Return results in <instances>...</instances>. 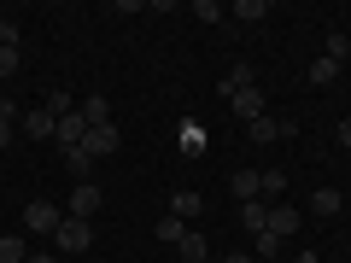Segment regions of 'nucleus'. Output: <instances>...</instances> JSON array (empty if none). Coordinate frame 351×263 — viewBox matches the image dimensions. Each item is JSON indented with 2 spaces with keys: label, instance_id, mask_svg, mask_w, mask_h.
Segmentation results:
<instances>
[{
  "label": "nucleus",
  "instance_id": "nucleus-1",
  "mask_svg": "<svg viewBox=\"0 0 351 263\" xmlns=\"http://www.w3.org/2000/svg\"><path fill=\"white\" fill-rule=\"evenodd\" d=\"M53 246H59V251H88V246H94V223H82V216H64V223L53 228Z\"/></svg>",
  "mask_w": 351,
  "mask_h": 263
},
{
  "label": "nucleus",
  "instance_id": "nucleus-2",
  "mask_svg": "<svg viewBox=\"0 0 351 263\" xmlns=\"http://www.w3.org/2000/svg\"><path fill=\"white\" fill-rule=\"evenodd\" d=\"M106 205V193L94 188V181H76L71 188V199H64V216H82V223H94V211Z\"/></svg>",
  "mask_w": 351,
  "mask_h": 263
},
{
  "label": "nucleus",
  "instance_id": "nucleus-3",
  "mask_svg": "<svg viewBox=\"0 0 351 263\" xmlns=\"http://www.w3.org/2000/svg\"><path fill=\"white\" fill-rule=\"evenodd\" d=\"M59 223H64V211H59V205H41V199H36V205H24V228H29L36 240H41V234L53 240V228H59Z\"/></svg>",
  "mask_w": 351,
  "mask_h": 263
},
{
  "label": "nucleus",
  "instance_id": "nucleus-4",
  "mask_svg": "<svg viewBox=\"0 0 351 263\" xmlns=\"http://www.w3.org/2000/svg\"><path fill=\"white\" fill-rule=\"evenodd\" d=\"M246 135L258 140V147H269V140H287V135H299V123H287V117H269V112H263L258 123H246Z\"/></svg>",
  "mask_w": 351,
  "mask_h": 263
},
{
  "label": "nucleus",
  "instance_id": "nucleus-5",
  "mask_svg": "<svg viewBox=\"0 0 351 263\" xmlns=\"http://www.w3.org/2000/svg\"><path fill=\"white\" fill-rule=\"evenodd\" d=\"M117 147H123L117 123H100V129H88V135H82V152H88V158H112Z\"/></svg>",
  "mask_w": 351,
  "mask_h": 263
},
{
  "label": "nucleus",
  "instance_id": "nucleus-6",
  "mask_svg": "<svg viewBox=\"0 0 351 263\" xmlns=\"http://www.w3.org/2000/svg\"><path fill=\"white\" fill-rule=\"evenodd\" d=\"M299 223H304L299 205H269V223H263V228H269L276 240H293V234H299Z\"/></svg>",
  "mask_w": 351,
  "mask_h": 263
},
{
  "label": "nucleus",
  "instance_id": "nucleus-7",
  "mask_svg": "<svg viewBox=\"0 0 351 263\" xmlns=\"http://www.w3.org/2000/svg\"><path fill=\"white\" fill-rule=\"evenodd\" d=\"M18 129H24L29 140H53V135H59V117L41 105V112H24V117H18Z\"/></svg>",
  "mask_w": 351,
  "mask_h": 263
},
{
  "label": "nucleus",
  "instance_id": "nucleus-8",
  "mask_svg": "<svg viewBox=\"0 0 351 263\" xmlns=\"http://www.w3.org/2000/svg\"><path fill=\"white\" fill-rule=\"evenodd\" d=\"M82 135H88V117H82V112H64V117H59V135H53V140H59L64 152H76V147H82Z\"/></svg>",
  "mask_w": 351,
  "mask_h": 263
},
{
  "label": "nucleus",
  "instance_id": "nucleus-9",
  "mask_svg": "<svg viewBox=\"0 0 351 263\" xmlns=\"http://www.w3.org/2000/svg\"><path fill=\"white\" fill-rule=\"evenodd\" d=\"M246 88H258V71H252V64H234V71L217 82V94H223V100H234V94H246Z\"/></svg>",
  "mask_w": 351,
  "mask_h": 263
},
{
  "label": "nucleus",
  "instance_id": "nucleus-10",
  "mask_svg": "<svg viewBox=\"0 0 351 263\" xmlns=\"http://www.w3.org/2000/svg\"><path fill=\"white\" fill-rule=\"evenodd\" d=\"M228 105H234L240 123H258V117H263V88H246V94H234Z\"/></svg>",
  "mask_w": 351,
  "mask_h": 263
},
{
  "label": "nucleus",
  "instance_id": "nucleus-11",
  "mask_svg": "<svg viewBox=\"0 0 351 263\" xmlns=\"http://www.w3.org/2000/svg\"><path fill=\"white\" fill-rule=\"evenodd\" d=\"M258 193H263V205H276L287 193V170H258Z\"/></svg>",
  "mask_w": 351,
  "mask_h": 263
},
{
  "label": "nucleus",
  "instance_id": "nucleus-12",
  "mask_svg": "<svg viewBox=\"0 0 351 263\" xmlns=\"http://www.w3.org/2000/svg\"><path fill=\"white\" fill-rule=\"evenodd\" d=\"M205 211V199L193 188H182V193H170V216H182V223H188V216H199Z\"/></svg>",
  "mask_w": 351,
  "mask_h": 263
},
{
  "label": "nucleus",
  "instance_id": "nucleus-13",
  "mask_svg": "<svg viewBox=\"0 0 351 263\" xmlns=\"http://www.w3.org/2000/svg\"><path fill=\"white\" fill-rule=\"evenodd\" d=\"M176 251H182V263H211V246H205V234H193V228L182 234V246H176Z\"/></svg>",
  "mask_w": 351,
  "mask_h": 263
},
{
  "label": "nucleus",
  "instance_id": "nucleus-14",
  "mask_svg": "<svg viewBox=\"0 0 351 263\" xmlns=\"http://www.w3.org/2000/svg\"><path fill=\"white\" fill-rule=\"evenodd\" d=\"M82 117H88V129L112 123V100H106V94H88V100H82Z\"/></svg>",
  "mask_w": 351,
  "mask_h": 263
},
{
  "label": "nucleus",
  "instance_id": "nucleus-15",
  "mask_svg": "<svg viewBox=\"0 0 351 263\" xmlns=\"http://www.w3.org/2000/svg\"><path fill=\"white\" fill-rule=\"evenodd\" d=\"M228 188H234V199H240V205L263 199V193H258V170H234V181H228Z\"/></svg>",
  "mask_w": 351,
  "mask_h": 263
},
{
  "label": "nucleus",
  "instance_id": "nucleus-16",
  "mask_svg": "<svg viewBox=\"0 0 351 263\" xmlns=\"http://www.w3.org/2000/svg\"><path fill=\"white\" fill-rule=\"evenodd\" d=\"M240 223H246V234L258 240V234H263V223H269V205H263V199H252V205H240Z\"/></svg>",
  "mask_w": 351,
  "mask_h": 263
},
{
  "label": "nucleus",
  "instance_id": "nucleus-17",
  "mask_svg": "<svg viewBox=\"0 0 351 263\" xmlns=\"http://www.w3.org/2000/svg\"><path fill=\"white\" fill-rule=\"evenodd\" d=\"M24 258H29L24 234H0V263H24Z\"/></svg>",
  "mask_w": 351,
  "mask_h": 263
},
{
  "label": "nucleus",
  "instance_id": "nucleus-18",
  "mask_svg": "<svg viewBox=\"0 0 351 263\" xmlns=\"http://www.w3.org/2000/svg\"><path fill=\"white\" fill-rule=\"evenodd\" d=\"M328 82H339V64H334V59L322 53V59L311 64V88H328Z\"/></svg>",
  "mask_w": 351,
  "mask_h": 263
},
{
  "label": "nucleus",
  "instance_id": "nucleus-19",
  "mask_svg": "<svg viewBox=\"0 0 351 263\" xmlns=\"http://www.w3.org/2000/svg\"><path fill=\"white\" fill-rule=\"evenodd\" d=\"M316 216H339V205H346V199H339V188H316Z\"/></svg>",
  "mask_w": 351,
  "mask_h": 263
},
{
  "label": "nucleus",
  "instance_id": "nucleus-20",
  "mask_svg": "<svg viewBox=\"0 0 351 263\" xmlns=\"http://www.w3.org/2000/svg\"><path fill=\"white\" fill-rule=\"evenodd\" d=\"M228 18H240V24H258V18H269V6L263 0H234V12Z\"/></svg>",
  "mask_w": 351,
  "mask_h": 263
},
{
  "label": "nucleus",
  "instance_id": "nucleus-21",
  "mask_svg": "<svg viewBox=\"0 0 351 263\" xmlns=\"http://www.w3.org/2000/svg\"><path fill=\"white\" fill-rule=\"evenodd\" d=\"M182 234H188L182 216H158V240H164V246H182Z\"/></svg>",
  "mask_w": 351,
  "mask_h": 263
},
{
  "label": "nucleus",
  "instance_id": "nucleus-22",
  "mask_svg": "<svg viewBox=\"0 0 351 263\" xmlns=\"http://www.w3.org/2000/svg\"><path fill=\"white\" fill-rule=\"evenodd\" d=\"M64 170H71L76 181H88V170H94V158H88V152L76 147V152H64Z\"/></svg>",
  "mask_w": 351,
  "mask_h": 263
},
{
  "label": "nucleus",
  "instance_id": "nucleus-23",
  "mask_svg": "<svg viewBox=\"0 0 351 263\" xmlns=\"http://www.w3.org/2000/svg\"><path fill=\"white\" fill-rule=\"evenodd\" d=\"M328 59H334V64L351 59V36H346V29H334V36H328Z\"/></svg>",
  "mask_w": 351,
  "mask_h": 263
},
{
  "label": "nucleus",
  "instance_id": "nucleus-24",
  "mask_svg": "<svg viewBox=\"0 0 351 263\" xmlns=\"http://www.w3.org/2000/svg\"><path fill=\"white\" fill-rule=\"evenodd\" d=\"M193 18H199V24H223V6H217V0H193Z\"/></svg>",
  "mask_w": 351,
  "mask_h": 263
},
{
  "label": "nucleus",
  "instance_id": "nucleus-25",
  "mask_svg": "<svg viewBox=\"0 0 351 263\" xmlns=\"http://www.w3.org/2000/svg\"><path fill=\"white\" fill-rule=\"evenodd\" d=\"M41 105H47L53 117H64V112H71V94H64V88H47V100H41Z\"/></svg>",
  "mask_w": 351,
  "mask_h": 263
},
{
  "label": "nucleus",
  "instance_id": "nucleus-26",
  "mask_svg": "<svg viewBox=\"0 0 351 263\" xmlns=\"http://www.w3.org/2000/svg\"><path fill=\"white\" fill-rule=\"evenodd\" d=\"M18 36H24V29H18V18H0V47H18Z\"/></svg>",
  "mask_w": 351,
  "mask_h": 263
},
{
  "label": "nucleus",
  "instance_id": "nucleus-27",
  "mask_svg": "<svg viewBox=\"0 0 351 263\" xmlns=\"http://www.w3.org/2000/svg\"><path fill=\"white\" fill-rule=\"evenodd\" d=\"M252 251H258V258H276V251H281V240L269 234V228H263V234H258V246H252Z\"/></svg>",
  "mask_w": 351,
  "mask_h": 263
},
{
  "label": "nucleus",
  "instance_id": "nucleus-28",
  "mask_svg": "<svg viewBox=\"0 0 351 263\" xmlns=\"http://www.w3.org/2000/svg\"><path fill=\"white\" fill-rule=\"evenodd\" d=\"M6 76H18V47H0V82Z\"/></svg>",
  "mask_w": 351,
  "mask_h": 263
},
{
  "label": "nucleus",
  "instance_id": "nucleus-29",
  "mask_svg": "<svg viewBox=\"0 0 351 263\" xmlns=\"http://www.w3.org/2000/svg\"><path fill=\"white\" fill-rule=\"evenodd\" d=\"M334 140H339V147L351 152V117H339V129H334Z\"/></svg>",
  "mask_w": 351,
  "mask_h": 263
},
{
  "label": "nucleus",
  "instance_id": "nucleus-30",
  "mask_svg": "<svg viewBox=\"0 0 351 263\" xmlns=\"http://www.w3.org/2000/svg\"><path fill=\"white\" fill-rule=\"evenodd\" d=\"M24 263H64V258H59V251H41V246H36V251L24 258Z\"/></svg>",
  "mask_w": 351,
  "mask_h": 263
},
{
  "label": "nucleus",
  "instance_id": "nucleus-31",
  "mask_svg": "<svg viewBox=\"0 0 351 263\" xmlns=\"http://www.w3.org/2000/svg\"><path fill=\"white\" fill-rule=\"evenodd\" d=\"M12 135H18V123H12V117H0V147H12Z\"/></svg>",
  "mask_w": 351,
  "mask_h": 263
},
{
  "label": "nucleus",
  "instance_id": "nucleus-32",
  "mask_svg": "<svg viewBox=\"0 0 351 263\" xmlns=\"http://www.w3.org/2000/svg\"><path fill=\"white\" fill-rule=\"evenodd\" d=\"M223 263H252V251H223Z\"/></svg>",
  "mask_w": 351,
  "mask_h": 263
}]
</instances>
